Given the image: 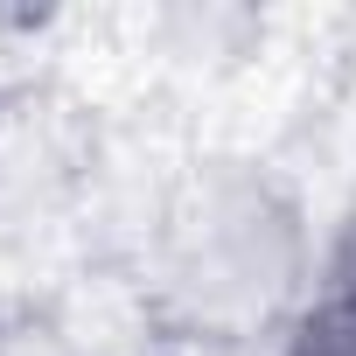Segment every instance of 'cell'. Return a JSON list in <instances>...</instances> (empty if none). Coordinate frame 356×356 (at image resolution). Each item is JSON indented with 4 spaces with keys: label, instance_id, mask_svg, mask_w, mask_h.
<instances>
[{
    "label": "cell",
    "instance_id": "2",
    "mask_svg": "<svg viewBox=\"0 0 356 356\" xmlns=\"http://www.w3.org/2000/svg\"><path fill=\"white\" fill-rule=\"evenodd\" d=\"M321 286L356 300V203L342 210V224H335V238H328V252H321Z\"/></svg>",
    "mask_w": 356,
    "mask_h": 356
},
{
    "label": "cell",
    "instance_id": "1",
    "mask_svg": "<svg viewBox=\"0 0 356 356\" xmlns=\"http://www.w3.org/2000/svg\"><path fill=\"white\" fill-rule=\"evenodd\" d=\"M280 356H356V300L314 286V300H300L286 314Z\"/></svg>",
    "mask_w": 356,
    "mask_h": 356
}]
</instances>
